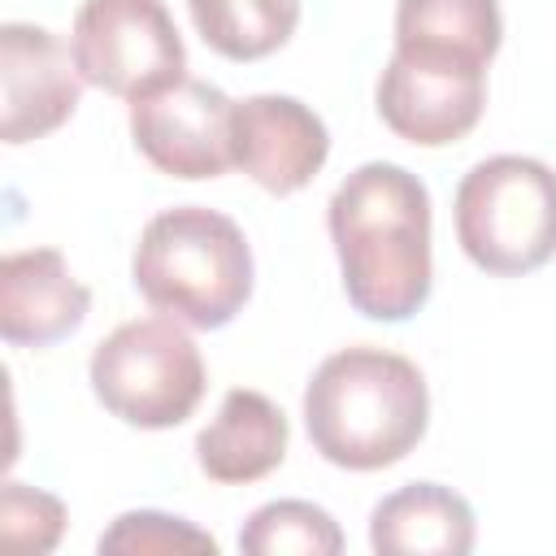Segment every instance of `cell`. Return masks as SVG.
Segmentation results:
<instances>
[{
    "mask_svg": "<svg viewBox=\"0 0 556 556\" xmlns=\"http://www.w3.org/2000/svg\"><path fill=\"white\" fill-rule=\"evenodd\" d=\"M348 304L369 321H408L434 282L430 191L395 161L356 165L326 204Z\"/></svg>",
    "mask_w": 556,
    "mask_h": 556,
    "instance_id": "cell-1",
    "label": "cell"
},
{
    "mask_svg": "<svg viewBox=\"0 0 556 556\" xmlns=\"http://www.w3.org/2000/svg\"><path fill=\"white\" fill-rule=\"evenodd\" d=\"M430 426L421 369L387 348H343L304 387V430L321 460L374 473L404 460Z\"/></svg>",
    "mask_w": 556,
    "mask_h": 556,
    "instance_id": "cell-2",
    "label": "cell"
},
{
    "mask_svg": "<svg viewBox=\"0 0 556 556\" xmlns=\"http://www.w3.org/2000/svg\"><path fill=\"white\" fill-rule=\"evenodd\" d=\"M252 278L256 265L239 222L204 204L156 213L130 256L135 291L195 330H222L235 321L252 295Z\"/></svg>",
    "mask_w": 556,
    "mask_h": 556,
    "instance_id": "cell-3",
    "label": "cell"
},
{
    "mask_svg": "<svg viewBox=\"0 0 556 556\" xmlns=\"http://www.w3.org/2000/svg\"><path fill=\"white\" fill-rule=\"evenodd\" d=\"M452 217L456 243L478 269L530 274L556 256V169L517 152L486 156L460 178Z\"/></svg>",
    "mask_w": 556,
    "mask_h": 556,
    "instance_id": "cell-4",
    "label": "cell"
},
{
    "mask_svg": "<svg viewBox=\"0 0 556 556\" xmlns=\"http://www.w3.org/2000/svg\"><path fill=\"white\" fill-rule=\"evenodd\" d=\"M96 400L126 426H182L204 400V356L178 317H135L104 334L87 365Z\"/></svg>",
    "mask_w": 556,
    "mask_h": 556,
    "instance_id": "cell-5",
    "label": "cell"
},
{
    "mask_svg": "<svg viewBox=\"0 0 556 556\" xmlns=\"http://www.w3.org/2000/svg\"><path fill=\"white\" fill-rule=\"evenodd\" d=\"M70 52L87 87L122 100L187 78V48L165 0H83Z\"/></svg>",
    "mask_w": 556,
    "mask_h": 556,
    "instance_id": "cell-6",
    "label": "cell"
},
{
    "mask_svg": "<svg viewBox=\"0 0 556 556\" xmlns=\"http://www.w3.org/2000/svg\"><path fill=\"white\" fill-rule=\"evenodd\" d=\"M378 117L417 148H447L465 139L486 109V65L391 52L374 87Z\"/></svg>",
    "mask_w": 556,
    "mask_h": 556,
    "instance_id": "cell-7",
    "label": "cell"
},
{
    "mask_svg": "<svg viewBox=\"0 0 556 556\" xmlns=\"http://www.w3.org/2000/svg\"><path fill=\"white\" fill-rule=\"evenodd\" d=\"M230 109L235 100L222 87L204 78H178L152 96L130 100V139L169 178H222L235 165Z\"/></svg>",
    "mask_w": 556,
    "mask_h": 556,
    "instance_id": "cell-8",
    "label": "cell"
},
{
    "mask_svg": "<svg viewBox=\"0 0 556 556\" xmlns=\"http://www.w3.org/2000/svg\"><path fill=\"white\" fill-rule=\"evenodd\" d=\"M0 139L30 143L65 126L83 96V74L74 52L56 30L35 22L0 26Z\"/></svg>",
    "mask_w": 556,
    "mask_h": 556,
    "instance_id": "cell-9",
    "label": "cell"
},
{
    "mask_svg": "<svg viewBox=\"0 0 556 556\" xmlns=\"http://www.w3.org/2000/svg\"><path fill=\"white\" fill-rule=\"evenodd\" d=\"M230 156L269 195H295L330 156L326 122L295 96L261 91L230 109Z\"/></svg>",
    "mask_w": 556,
    "mask_h": 556,
    "instance_id": "cell-10",
    "label": "cell"
},
{
    "mask_svg": "<svg viewBox=\"0 0 556 556\" xmlns=\"http://www.w3.org/2000/svg\"><path fill=\"white\" fill-rule=\"evenodd\" d=\"M91 313V291L56 248H26L0 261V334L13 348L70 339Z\"/></svg>",
    "mask_w": 556,
    "mask_h": 556,
    "instance_id": "cell-11",
    "label": "cell"
},
{
    "mask_svg": "<svg viewBox=\"0 0 556 556\" xmlns=\"http://www.w3.org/2000/svg\"><path fill=\"white\" fill-rule=\"evenodd\" d=\"M287 439L291 426L282 408L252 387H235L226 391L217 417L195 434V460L213 482L248 486L282 465Z\"/></svg>",
    "mask_w": 556,
    "mask_h": 556,
    "instance_id": "cell-12",
    "label": "cell"
},
{
    "mask_svg": "<svg viewBox=\"0 0 556 556\" xmlns=\"http://www.w3.org/2000/svg\"><path fill=\"white\" fill-rule=\"evenodd\" d=\"M478 521L460 491L439 482H408L382 495L369 513V547L378 556H465L473 552Z\"/></svg>",
    "mask_w": 556,
    "mask_h": 556,
    "instance_id": "cell-13",
    "label": "cell"
},
{
    "mask_svg": "<svg viewBox=\"0 0 556 556\" xmlns=\"http://www.w3.org/2000/svg\"><path fill=\"white\" fill-rule=\"evenodd\" d=\"M504 39L495 0H395V48L491 65Z\"/></svg>",
    "mask_w": 556,
    "mask_h": 556,
    "instance_id": "cell-14",
    "label": "cell"
},
{
    "mask_svg": "<svg viewBox=\"0 0 556 556\" xmlns=\"http://www.w3.org/2000/svg\"><path fill=\"white\" fill-rule=\"evenodd\" d=\"M195 35L226 61H261L300 26V0H187Z\"/></svg>",
    "mask_w": 556,
    "mask_h": 556,
    "instance_id": "cell-15",
    "label": "cell"
},
{
    "mask_svg": "<svg viewBox=\"0 0 556 556\" xmlns=\"http://www.w3.org/2000/svg\"><path fill=\"white\" fill-rule=\"evenodd\" d=\"M239 552H248V556H287V552H295V556H339L343 552V530L321 504L269 500L243 521Z\"/></svg>",
    "mask_w": 556,
    "mask_h": 556,
    "instance_id": "cell-16",
    "label": "cell"
},
{
    "mask_svg": "<svg viewBox=\"0 0 556 556\" xmlns=\"http://www.w3.org/2000/svg\"><path fill=\"white\" fill-rule=\"evenodd\" d=\"M100 552H217V539L204 534L200 526H191L187 517H169V513H156V508H135V513H122L96 543Z\"/></svg>",
    "mask_w": 556,
    "mask_h": 556,
    "instance_id": "cell-17",
    "label": "cell"
},
{
    "mask_svg": "<svg viewBox=\"0 0 556 556\" xmlns=\"http://www.w3.org/2000/svg\"><path fill=\"white\" fill-rule=\"evenodd\" d=\"M65 530V504L39 486L4 482L0 491V534L17 552H52Z\"/></svg>",
    "mask_w": 556,
    "mask_h": 556,
    "instance_id": "cell-18",
    "label": "cell"
}]
</instances>
